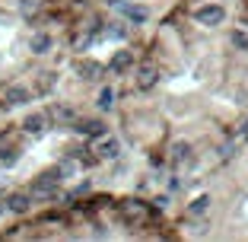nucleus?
Here are the masks:
<instances>
[{
	"label": "nucleus",
	"instance_id": "nucleus-9",
	"mask_svg": "<svg viewBox=\"0 0 248 242\" xmlns=\"http://www.w3.org/2000/svg\"><path fill=\"white\" fill-rule=\"evenodd\" d=\"M156 83H159V70H156V64H140L137 67V86L140 89H153Z\"/></svg>",
	"mask_w": 248,
	"mask_h": 242
},
{
	"label": "nucleus",
	"instance_id": "nucleus-22",
	"mask_svg": "<svg viewBox=\"0 0 248 242\" xmlns=\"http://www.w3.org/2000/svg\"><path fill=\"white\" fill-rule=\"evenodd\" d=\"M3 210H7V201H0V217H3Z\"/></svg>",
	"mask_w": 248,
	"mask_h": 242
},
{
	"label": "nucleus",
	"instance_id": "nucleus-4",
	"mask_svg": "<svg viewBox=\"0 0 248 242\" xmlns=\"http://www.w3.org/2000/svg\"><path fill=\"white\" fill-rule=\"evenodd\" d=\"M48 121H51V115H48V112H32V115L22 121V131L32 134V137H38V134L48 131Z\"/></svg>",
	"mask_w": 248,
	"mask_h": 242
},
{
	"label": "nucleus",
	"instance_id": "nucleus-13",
	"mask_svg": "<svg viewBox=\"0 0 248 242\" xmlns=\"http://www.w3.org/2000/svg\"><path fill=\"white\" fill-rule=\"evenodd\" d=\"M29 48H32V54H48L51 51V35H48V32H35Z\"/></svg>",
	"mask_w": 248,
	"mask_h": 242
},
{
	"label": "nucleus",
	"instance_id": "nucleus-16",
	"mask_svg": "<svg viewBox=\"0 0 248 242\" xmlns=\"http://www.w3.org/2000/svg\"><path fill=\"white\" fill-rule=\"evenodd\" d=\"M111 105H115V89L102 86V93H99V109H111Z\"/></svg>",
	"mask_w": 248,
	"mask_h": 242
},
{
	"label": "nucleus",
	"instance_id": "nucleus-21",
	"mask_svg": "<svg viewBox=\"0 0 248 242\" xmlns=\"http://www.w3.org/2000/svg\"><path fill=\"white\" fill-rule=\"evenodd\" d=\"M242 137H248V121H245V125H242Z\"/></svg>",
	"mask_w": 248,
	"mask_h": 242
},
{
	"label": "nucleus",
	"instance_id": "nucleus-20",
	"mask_svg": "<svg viewBox=\"0 0 248 242\" xmlns=\"http://www.w3.org/2000/svg\"><path fill=\"white\" fill-rule=\"evenodd\" d=\"M207 204H210V198H197V201H191L188 210H191V213H204V210H207Z\"/></svg>",
	"mask_w": 248,
	"mask_h": 242
},
{
	"label": "nucleus",
	"instance_id": "nucleus-10",
	"mask_svg": "<svg viewBox=\"0 0 248 242\" xmlns=\"http://www.w3.org/2000/svg\"><path fill=\"white\" fill-rule=\"evenodd\" d=\"M118 10H121V16H124V19H131L134 26H140V22L150 19V10L137 7V3H118Z\"/></svg>",
	"mask_w": 248,
	"mask_h": 242
},
{
	"label": "nucleus",
	"instance_id": "nucleus-2",
	"mask_svg": "<svg viewBox=\"0 0 248 242\" xmlns=\"http://www.w3.org/2000/svg\"><path fill=\"white\" fill-rule=\"evenodd\" d=\"M0 96H3V105H10V109H13V105H26L32 99V93L22 86V83H7V86L0 89Z\"/></svg>",
	"mask_w": 248,
	"mask_h": 242
},
{
	"label": "nucleus",
	"instance_id": "nucleus-11",
	"mask_svg": "<svg viewBox=\"0 0 248 242\" xmlns=\"http://www.w3.org/2000/svg\"><path fill=\"white\" fill-rule=\"evenodd\" d=\"M73 70H77V77H80V80H99L105 67L95 64V61H77V67H73Z\"/></svg>",
	"mask_w": 248,
	"mask_h": 242
},
{
	"label": "nucleus",
	"instance_id": "nucleus-18",
	"mask_svg": "<svg viewBox=\"0 0 248 242\" xmlns=\"http://www.w3.org/2000/svg\"><path fill=\"white\" fill-rule=\"evenodd\" d=\"M232 45L239 48V51H248V32L245 29H235L232 32Z\"/></svg>",
	"mask_w": 248,
	"mask_h": 242
},
{
	"label": "nucleus",
	"instance_id": "nucleus-17",
	"mask_svg": "<svg viewBox=\"0 0 248 242\" xmlns=\"http://www.w3.org/2000/svg\"><path fill=\"white\" fill-rule=\"evenodd\" d=\"M172 160H175V162L191 160V147H188V144H175V147H172Z\"/></svg>",
	"mask_w": 248,
	"mask_h": 242
},
{
	"label": "nucleus",
	"instance_id": "nucleus-8",
	"mask_svg": "<svg viewBox=\"0 0 248 242\" xmlns=\"http://www.w3.org/2000/svg\"><path fill=\"white\" fill-rule=\"evenodd\" d=\"M118 153H121V140L118 137H99V144H95L99 160H118Z\"/></svg>",
	"mask_w": 248,
	"mask_h": 242
},
{
	"label": "nucleus",
	"instance_id": "nucleus-1",
	"mask_svg": "<svg viewBox=\"0 0 248 242\" xmlns=\"http://www.w3.org/2000/svg\"><path fill=\"white\" fill-rule=\"evenodd\" d=\"M61 178H64V172L61 169H51V172H42V176L32 182V198H54V191H58Z\"/></svg>",
	"mask_w": 248,
	"mask_h": 242
},
{
	"label": "nucleus",
	"instance_id": "nucleus-14",
	"mask_svg": "<svg viewBox=\"0 0 248 242\" xmlns=\"http://www.w3.org/2000/svg\"><path fill=\"white\" fill-rule=\"evenodd\" d=\"M48 115H51L54 121H64V125L77 118V115H73V109H70V105H51V109H48Z\"/></svg>",
	"mask_w": 248,
	"mask_h": 242
},
{
	"label": "nucleus",
	"instance_id": "nucleus-6",
	"mask_svg": "<svg viewBox=\"0 0 248 242\" xmlns=\"http://www.w3.org/2000/svg\"><path fill=\"white\" fill-rule=\"evenodd\" d=\"M121 217H124V223H143L146 220V207H143V201H124L121 204Z\"/></svg>",
	"mask_w": 248,
	"mask_h": 242
},
{
	"label": "nucleus",
	"instance_id": "nucleus-19",
	"mask_svg": "<svg viewBox=\"0 0 248 242\" xmlns=\"http://www.w3.org/2000/svg\"><path fill=\"white\" fill-rule=\"evenodd\" d=\"M54 80H58V74H45L42 80H38V93L45 96V93H48V89H51V83H54Z\"/></svg>",
	"mask_w": 248,
	"mask_h": 242
},
{
	"label": "nucleus",
	"instance_id": "nucleus-12",
	"mask_svg": "<svg viewBox=\"0 0 248 242\" xmlns=\"http://www.w3.org/2000/svg\"><path fill=\"white\" fill-rule=\"evenodd\" d=\"M131 67H134V54L127 51V48H121V51L111 58L108 70H111V74H124V70H131Z\"/></svg>",
	"mask_w": 248,
	"mask_h": 242
},
{
	"label": "nucleus",
	"instance_id": "nucleus-5",
	"mask_svg": "<svg viewBox=\"0 0 248 242\" xmlns=\"http://www.w3.org/2000/svg\"><path fill=\"white\" fill-rule=\"evenodd\" d=\"M73 131L83 134V137L99 140V137H105V134H108V128H105L102 121H99V118H86V121H77V125H73Z\"/></svg>",
	"mask_w": 248,
	"mask_h": 242
},
{
	"label": "nucleus",
	"instance_id": "nucleus-3",
	"mask_svg": "<svg viewBox=\"0 0 248 242\" xmlns=\"http://www.w3.org/2000/svg\"><path fill=\"white\" fill-rule=\"evenodd\" d=\"M194 19L201 22V26H219V22L226 19V10L219 7V3H204V7H197Z\"/></svg>",
	"mask_w": 248,
	"mask_h": 242
},
{
	"label": "nucleus",
	"instance_id": "nucleus-15",
	"mask_svg": "<svg viewBox=\"0 0 248 242\" xmlns=\"http://www.w3.org/2000/svg\"><path fill=\"white\" fill-rule=\"evenodd\" d=\"M22 156V150L19 147H7V150H0V166H13L16 160Z\"/></svg>",
	"mask_w": 248,
	"mask_h": 242
},
{
	"label": "nucleus",
	"instance_id": "nucleus-7",
	"mask_svg": "<svg viewBox=\"0 0 248 242\" xmlns=\"http://www.w3.org/2000/svg\"><path fill=\"white\" fill-rule=\"evenodd\" d=\"M7 210H13V213H29L32 210V191H13L7 198Z\"/></svg>",
	"mask_w": 248,
	"mask_h": 242
}]
</instances>
